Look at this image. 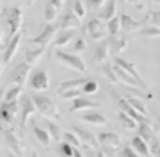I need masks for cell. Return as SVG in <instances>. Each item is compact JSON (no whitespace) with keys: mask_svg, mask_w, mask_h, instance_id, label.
<instances>
[{"mask_svg":"<svg viewBox=\"0 0 160 157\" xmlns=\"http://www.w3.org/2000/svg\"><path fill=\"white\" fill-rule=\"evenodd\" d=\"M50 2H51V4H52L55 9H58L60 10V7H61V4H63L64 0H50Z\"/></svg>","mask_w":160,"mask_h":157,"instance_id":"obj_48","label":"cell"},{"mask_svg":"<svg viewBox=\"0 0 160 157\" xmlns=\"http://www.w3.org/2000/svg\"><path fill=\"white\" fill-rule=\"evenodd\" d=\"M132 149L137 151V154H138V156H150V153H148L147 143H146V141H144L140 135L132 138Z\"/></svg>","mask_w":160,"mask_h":157,"instance_id":"obj_24","label":"cell"},{"mask_svg":"<svg viewBox=\"0 0 160 157\" xmlns=\"http://www.w3.org/2000/svg\"><path fill=\"white\" fill-rule=\"evenodd\" d=\"M118 118L121 119L122 125H124L127 130H135V128H137V125H138V122H137L134 118H131L128 114H125L124 110L118 112Z\"/></svg>","mask_w":160,"mask_h":157,"instance_id":"obj_29","label":"cell"},{"mask_svg":"<svg viewBox=\"0 0 160 157\" xmlns=\"http://www.w3.org/2000/svg\"><path fill=\"white\" fill-rule=\"evenodd\" d=\"M98 103L90 101V99H84V98H74L73 99V106L70 108V112L74 110H84V109H96Z\"/></svg>","mask_w":160,"mask_h":157,"instance_id":"obj_18","label":"cell"},{"mask_svg":"<svg viewBox=\"0 0 160 157\" xmlns=\"http://www.w3.org/2000/svg\"><path fill=\"white\" fill-rule=\"evenodd\" d=\"M121 156L122 157H137V151H135L132 147H125V149L121 151Z\"/></svg>","mask_w":160,"mask_h":157,"instance_id":"obj_46","label":"cell"},{"mask_svg":"<svg viewBox=\"0 0 160 157\" xmlns=\"http://www.w3.org/2000/svg\"><path fill=\"white\" fill-rule=\"evenodd\" d=\"M60 150H61V153L64 156H68V157L73 156V145L68 144V143H63V144L60 145Z\"/></svg>","mask_w":160,"mask_h":157,"instance_id":"obj_43","label":"cell"},{"mask_svg":"<svg viewBox=\"0 0 160 157\" xmlns=\"http://www.w3.org/2000/svg\"><path fill=\"white\" fill-rule=\"evenodd\" d=\"M127 102L130 103L138 114L144 115V116H148V110L146 108V103H144L143 98H138V96H127Z\"/></svg>","mask_w":160,"mask_h":157,"instance_id":"obj_21","label":"cell"},{"mask_svg":"<svg viewBox=\"0 0 160 157\" xmlns=\"http://www.w3.org/2000/svg\"><path fill=\"white\" fill-rule=\"evenodd\" d=\"M22 93V86L19 85H15L12 89L9 90L6 96H4V102H10V101H16L19 98V95Z\"/></svg>","mask_w":160,"mask_h":157,"instance_id":"obj_35","label":"cell"},{"mask_svg":"<svg viewBox=\"0 0 160 157\" xmlns=\"http://www.w3.org/2000/svg\"><path fill=\"white\" fill-rule=\"evenodd\" d=\"M121 2H128V0H121Z\"/></svg>","mask_w":160,"mask_h":157,"instance_id":"obj_54","label":"cell"},{"mask_svg":"<svg viewBox=\"0 0 160 157\" xmlns=\"http://www.w3.org/2000/svg\"><path fill=\"white\" fill-rule=\"evenodd\" d=\"M140 35H144V37H153V38H159L160 31L157 26H153V28H144V29L140 31Z\"/></svg>","mask_w":160,"mask_h":157,"instance_id":"obj_39","label":"cell"},{"mask_svg":"<svg viewBox=\"0 0 160 157\" xmlns=\"http://www.w3.org/2000/svg\"><path fill=\"white\" fill-rule=\"evenodd\" d=\"M37 112V108L34 105V101L29 96H23L22 99V116H21V130H23L26 125V121L29 119V116Z\"/></svg>","mask_w":160,"mask_h":157,"instance_id":"obj_13","label":"cell"},{"mask_svg":"<svg viewBox=\"0 0 160 157\" xmlns=\"http://www.w3.org/2000/svg\"><path fill=\"white\" fill-rule=\"evenodd\" d=\"M58 61L67 66V67L73 68V70H77L80 73H86V64L79 55H74V54H68V52H64V51H57L55 52Z\"/></svg>","mask_w":160,"mask_h":157,"instance_id":"obj_3","label":"cell"},{"mask_svg":"<svg viewBox=\"0 0 160 157\" xmlns=\"http://www.w3.org/2000/svg\"><path fill=\"white\" fill-rule=\"evenodd\" d=\"M34 132H35V135H37V140H38L42 145H45V147L50 145L51 137H50V134H48L47 130H42V128L38 127V125H34Z\"/></svg>","mask_w":160,"mask_h":157,"instance_id":"obj_28","label":"cell"},{"mask_svg":"<svg viewBox=\"0 0 160 157\" xmlns=\"http://www.w3.org/2000/svg\"><path fill=\"white\" fill-rule=\"evenodd\" d=\"M98 141L101 143L102 147L99 149L105 150L103 156H109V154H115V150H118L121 147V140L119 135L115 132H101Z\"/></svg>","mask_w":160,"mask_h":157,"instance_id":"obj_2","label":"cell"},{"mask_svg":"<svg viewBox=\"0 0 160 157\" xmlns=\"http://www.w3.org/2000/svg\"><path fill=\"white\" fill-rule=\"evenodd\" d=\"M73 10L76 13L77 17H84L86 16V7H84V4L82 0H74V4H73Z\"/></svg>","mask_w":160,"mask_h":157,"instance_id":"obj_36","label":"cell"},{"mask_svg":"<svg viewBox=\"0 0 160 157\" xmlns=\"http://www.w3.org/2000/svg\"><path fill=\"white\" fill-rule=\"evenodd\" d=\"M138 127V132H140V137L143 138L146 143H148V141H152L154 137H156V134H154V130L152 128V124H140V125H137Z\"/></svg>","mask_w":160,"mask_h":157,"instance_id":"obj_25","label":"cell"},{"mask_svg":"<svg viewBox=\"0 0 160 157\" xmlns=\"http://www.w3.org/2000/svg\"><path fill=\"white\" fill-rule=\"evenodd\" d=\"M115 96H117V103H118V106L121 108V110H124L125 114H128L131 118H134L138 124H152V121H150L148 116H144V115L138 114L130 103L127 102V99H122V96H119L118 93H115Z\"/></svg>","mask_w":160,"mask_h":157,"instance_id":"obj_4","label":"cell"},{"mask_svg":"<svg viewBox=\"0 0 160 157\" xmlns=\"http://www.w3.org/2000/svg\"><path fill=\"white\" fill-rule=\"evenodd\" d=\"M35 2H37V0H29V6H32V4H34Z\"/></svg>","mask_w":160,"mask_h":157,"instance_id":"obj_51","label":"cell"},{"mask_svg":"<svg viewBox=\"0 0 160 157\" xmlns=\"http://www.w3.org/2000/svg\"><path fill=\"white\" fill-rule=\"evenodd\" d=\"M88 34L93 41H99L105 37V29L99 19H92L88 23Z\"/></svg>","mask_w":160,"mask_h":157,"instance_id":"obj_15","label":"cell"},{"mask_svg":"<svg viewBox=\"0 0 160 157\" xmlns=\"http://www.w3.org/2000/svg\"><path fill=\"white\" fill-rule=\"evenodd\" d=\"M55 31H57V28H55L54 25H47L45 29L41 32V35L29 39L28 42H29L31 45H39V47H42V48H47V45L51 42V39L54 37Z\"/></svg>","mask_w":160,"mask_h":157,"instance_id":"obj_8","label":"cell"},{"mask_svg":"<svg viewBox=\"0 0 160 157\" xmlns=\"http://www.w3.org/2000/svg\"><path fill=\"white\" fill-rule=\"evenodd\" d=\"M73 131L76 132V135L79 137L80 141H83L84 144H88L92 149H99V141H98L96 135L92 131H88L82 127H73Z\"/></svg>","mask_w":160,"mask_h":157,"instance_id":"obj_9","label":"cell"},{"mask_svg":"<svg viewBox=\"0 0 160 157\" xmlns=\"http://www.w3.org/2000/svg\"><path fill=\"white\" fill-rule=\"evenodd\" d=\"M88 80V79H74V80H67V81H63L60 83V90H66V89H80L83 83Z\"/></svg>","mask_w":160,"mask_h":157,"instance_id":"obj_30","label":"cell"},{"mask_svg":"<svg viewBox=\"0 0 160 157\" xmlns=\"http://www.w3.org/2000/svg\"><path fill=\"white\" fill-rule=\"evenodd\" d=\"M115 15H117V0H108L106 6L102 9V12L99 13V17L103 19V21H109Z\"/></svg>","mask_w":160,"mask_h":157,"instance_id":"obj_22","label":"cell"},{"mask_svg":"<svg viewBox=\"0 0 160 157\" xmlns=\"http://www.w3.org/2000/svg\"><path fill=\"white\" fill-rule=\"evenodd\" d=\"M127 45H128V42H127V39H112L109 44V47L112 48V52L114 54H119L121 51H124L127 48Z\"/></svg>","mask_w":160,"mask_h":157,"instance_id":"obj_33","label":"cell"},{"mask_svg":"<svg viewBox=\"0 0 160 157\" xmlns=\"http://www.w3.org/2000/svg\"><path fill=\"white\" fill-rule=\"evenodd\" d=\"M16 112H18V99L16 101H10V102H4L2 105V108H0V116L8 124H12L15 121Z\"/></svg>","mask_w":160,"mask_h":157,"instance_id":"obj_11","label":"cell"},{"mask_svg":"<svg viewBox=\"0 0 160 157\" xmlns=\"http://www.w3.org/2000/svg\"><path fill=\"white\" fill-rule=\"evenodd\" d=\"M108 31H109V34L114 35V37L121 31V21H119V16L115 15L112 19L108 21Z\"/></svg>","mask_w":160,"mask_h":157,"instance_id":"obj_32","label":"cell"},{"mask_svg":"<svg viewBox=\"0 0 160 157\" xmlns=\"http://www.w3.org/2000/svg\"><path fill=\"white\" fill-rule=\"evenodd\" d=\"M22 9L21 6H15V7H10L8 10V23L10 26V37H13L15 34H18L21 31L22 26Z\"/></svg>","mask_w":160,"mask_h":157,"instance_id":"obj_5","label":"cell"},{"mask_svg":"<svg viewBox=\"0 0 160 157\" xmlns=\"http://www.w3.org/2000/svg\"><path fill=\"white\" fill-rule=\"evenodd\" d=\"M98 89H99V86H98L96 81L93 80H86L83 83V90L86 93H96Z\"/></svg>","mask_w":160,"mask_h":157,"instance_id":"obj_40","label":"cell"},{"mask_svg":"<svg viewBox=\"0 0 160 157\" xmlns=\"http://www.w3.org/2000/svg\"><path fill=\"white\" fill-rule=\"evenodd\" d=\"M114 71H115V74H117V77H118L119 83H125V85H128L130 87H140L138 81L135 80V79L131 76V74H128V73H127L124 68L119 67V66H115V67H114Z\"/></svg>","mask_w":160,"mask_h":157,"instance_id":"obj_17","label":"cell"},{"mask_svg":"<svg viewBox=\"0 0 160 157\" xmlns=\"http://www.w3.org/2000/svg\"><path fill=\"white\" fill-rule=\"evenodd\" d=\"M44 50H45V48H42V47L37 48V50H28V51L25 52V61L28 64H31V66L37 64L39 60H41Z\"/></svg>","mask_w":160,"mask_h":157,"instance_id":"obj_26","label":"cell"},{"mask_svg":"<svg viewBox=\"0 0 160 157\" xmlns=\"http://www.w3.org/2000/svg\"><path fill=\"white\" fill-rule=\"evenodd\" d=\"M2 93H3V90H2V92H0V101H2Z\"/></svg>","mask_w":160,"mask_h":157,"instance_id":"obj_52","label":"cell"},{"mask_svg":"<svg viewBox=\"0 0 160 157\" xmlns=\"http://www.w3.org/2000/svg\"><path fill=\"white\" fill-rule=\"evenodd\" d=\"M115 64H117V66H119L121 68H124L128 74H131V76L134 77L135 80L138 81V85H140V87H141V89H144V90L148 89L147 83L143 80V77H141V74H140L138 71H137V68L134 67V64H131L130 61H127V60L121 58V57H115Z\"/></svg>","mask_w":160,"mask_h":157,"instance_id":"obj_6","label":"cell"},{"mask_svg":"<svg viewBox=\"0 0 160 157\" xmlns=\"http://www.w3.org/2000/svg\"><path fill=\"white\" fill-rule=\"evenodd\" d=\"M63 135H64V138L67 140L68 144H72L73 147H80V144H82V141H80V140H79V137L74 135L73 132H64Z\"/></svg>","mask_w":160,"mask_h":157,"instance_id":"obj_41","label":"cell"},{"mask_svg":"<svg viewBox=\"0 0 160 157\" xmlns=\"http://www.w3.org/2000/svg\"><path fill=\"white\" fill-rule=\"evenodd\" d=\"M47 131L54 141H60L63 138V130L52 121H47Z\"/></svg>","mask_w":160,"mask_h":157,"instance_id":"obj_27","label":"cell"},{"mask_svg":"<svg viewBox=\"0 0 160 157\" xmlns=\"http://www.w3.org/2000/svg\"><path fill=\"white\" fill-rule=\"evenodd\" d=\"M130 2H132V3H141L143 0H130Z\"/></svg>","mask_w":160,"mask_h":157,"instance_id":"obj_50","label":"cell"},{"mask_svg":"<svg viewBox=\"0 0 160 157\" xmlns=\"http://www.w3.org/2000/svg\"><path fill=\"white\" fill-rule=\"evenodd\" d=\"M0 71H2V64H0Z\"/></svg>","mask_w":160,"mask_h":157,"instance_id":"obj_53","label":"cell"},{"mask_svg":"<svg viewBox=\"0 0 160 157\" xmlns=\"http://www.w3.org/2000/svg\"><path fill=\"white\" fill-rule=\"evenodd\" d=\"M82 119L89 124H92V125H106L108 124L106 118L102 114H99V112H92V114L82 115Z\"/></svg>","mask_w":160,"mask_h":157,"instance_id":"obj_23","label":"cell"},{"mask_svg":"<svg viewBox=\"0 0 160 157\" xmlns=\"http://www.w3.org/2000/svg\"><path fill=\"white\" fill-rule=\"evenodd\" d=\"M48 86H50V77H48L47 71L39 70V71L32 74V77H31V87L34 90H47Z\"/></svg>","mask_w":160,"mask_h":157,"instance_id":"obj_10","label":"cell"},{"mask_svg":"<svg viewBox=\"0 0 160 157\" xmlns=\"http://www.w3.org/2000/svg\"><path fill=\"white\" fill-rule=\"evenodd\" d=\"M88 48V45H86V42H84V39L83 38H79L76 41V44H74V47H73V50L76 52H82V51H84Z\"/></svg>","mask_w":160,"mask_h":157,"instance_id":"obj_44","label":"cell"},{"mask_svg":"<svg viewBox=\"0 0 160 157\" xmlns=\"http://www.w3.org/2000/svg\"><path fill=\"white\" fill-rule=\"evenodd\" d=\"M82 22H80V17L76 16V13H67L66 16L63 17L61 21V29L66 31V29H76V28H80Z\"/></svg>","mask_w":160,"mask_h":157,"instance_id":"obj_20","label":"cell"},{"mask_svg":"<svg viewBox=\"0 0 160 157\" xmlns=\"http://www.w3.org/2000/svg\"><path fill=\"white\" fill-rule=\"evenodd\" d=\"M150 21H152L153 26H157V28H159V23H160V13H159V10L152 12V15H150Z\"/></svg>","mask_w":160,"mask_h":157,"instance_id":"obj_47","label":"cell"},{"mask_svg":"<svg viewBox=\"0 0 160 157\" xmlns=\"http://www.w3.org/2000/svg\"><path fill=\"white\" fill-rule=\"evenodd\" d=\"M159 147H160V141L159 138H153L152 140V147H150V150H148V153H150V156H159Z\"/></svg>","mask_w":160,"mask_h":157,"instance_id":"obj_42","label":"cell"},{"mask_svg":"<svg viewBox=\"0 0 160 157\" xmlns=\"http://www.w3.org/2000/svg\"><path fill=\"white\" fill-rule=\"evenodd\" d=\"M21 37H22L21 32H18V34H15L12 37L10 44H9V47L6 48V52H4V55H3V61H4V63H10L13 57L18 54L19 44H21Z\"/></svg>","mask_w":160,"mask_h":157,"instance_id":"obj_14","label":"cell"},{"mask_svg":"<svg viewBox=\"0 0 160 157\" xmlns=\"http://www.w3.org/2000/svg\"><path fill=\"white\" fill-rule=\"evenodd\" d=\"M57 13H58V9H55L54 6L51 4V2H48V3L45 4V7H44V19L51 23V22L55 21Z\"/></svg>","mask_w":160,"mask_h":157,"instance_id":"obj_31","label":"cell"},{"mask_svg":"<svg viewBox=\"0 0 160 157\" xmlns=\"http://www.w3.org/2000/svg\"><path fill=\"white\" fill-rule=\"evenodd\" d=\"M73 38H74V34H73V32H64L61 37H58V38L55 39L54 45L55 47H66V45H68V42H70Z\"/></svg>","mask_w":160,"mask_h":157,"instance_id":"obj_34","label":"cell"},{"mask_svg":"<svg viewBox=\"0 0 160 157\" xmlns=\"http://www.w3.org/2000/svg\"><path fill=\"white\" fill-rule=\"evenodd\" d=\"M34 105L37 108L41 115H44L45 118H51V119H60V114H58V108L55 106V103L47 96H34L32 98Z\"/></svg>","mask_w":160,"mask_h":157,"instance_id":"obj_1","label":"cell"},{"mask_svg":"<svg viewBox=\"0 0 160 157\" xmlns=\"http://www.w3.org/2000/svg\"><path fill=\"white\" fill-rule=\"evenodd\" d=\"M31 68H32V66H31V64H28L26 61L21 63L12 71V76H10L12 79H10V81H12V83H15V85H19V86H22V87H23V85H25L26 80H28V76H29Z\"/></svg>","mask_w":160,"mask_h":157,"instance_id":"obj_7","label":"cell"},{"mask_svg":"<svg viewBox=\"0 0 160 157\" xmlns=\"http://www.w3.org/2000/svg\"><path fill=\"white\" fill-rule=\"evenodd\" d=\"M119 21H121V28L125 32H134V31H137L146 23V21H135L130 15H121Z\"/></svg>","mask_w":160,"mask_h":157,"instance_id":"obj_16","label":"cell"},{"mask_svg":"<svg viewBox=\"0 0 160 157\" xmlns=\"http://www.w3.org/2000/svg\"><path fill=\"white\" fill-rule=\"evenodd\" d=\"M4 45H3V41H2V29H0V50H3Z\"/></svg>","mask_w":160,"mask_h":157,"instance_id":"obj_49","label":"cell"},{"mask_svg":"<svg viewBox=\"0 0 160 157\" xmlns=\"http://www.w3.org/2000/svg\"><path fill=\"white\" fill-rule=\"evenodd\" d=\"M3 134H4V140L8 143L9 149L13 151V154H16V156H23L25 151L22 149L21 141L18 140V137L15 135V132H13L10 128H8V130H3Z\"/></svg>","mask_w":160,"mask_h":157,"instance_id":"obj_12","label":"cell"},{"mask_svg":"<svg viewBox=\"0 0 160 157\" xmlns=\"http://www.w3.org/2000/svg\"><path fill=\"white\" fill-rule=\"evenodd\" d=\"M93 60L98 64H105L109 60V42H102L99 47H96Z\"/></svg>","mask_w":160,"mask_h":157,"instance_id":"obj_19","label":"cell"},{"mask_svg":"<svg viewBox=\"0 0 160 157\" xmlns=\"http://www.w3.org/2000/svg\"><path fill=\"white\" fill-rule=\"evenodd\" d=\"M103 74H105L106 79H108L109 81H112L114 85L119 83L118 77H117V74H115V71H114V68H111L109 66H103Z\"/></svg>","mask_w":160,"mask_h":157,"instance_id":"obj_38","label":"cell"},{"mask_svg":"<svg viewBox=\"0 0 160 157\" xmlns=\"http://www.w3.org/2000/svg\"><path fill=\"white\" fill-rule=\"evenodd\" d=\"M106 0H88L89 6H90V9H93V10H98V9H101L103 4H105Z\"/></svg>","mask_w":160,"mask_h":157,"instance_id":"obj_45","label":"cell"},{"mask_svg":"<svg viewBox=\"0 0 160 157\" xmlns=\"http://www.w3.org/2000/svg\"><path fill=\"white\" fill-rule=\"evenodd\" d=\"M58 93H60V96H63L64 99L72 101V99L80 96V90L79 89H66V90H60Z\"/></svg>","mask_w":160,"mask_h":157,"instance_id":"obj_37","label":"cell"}]
</instances>
